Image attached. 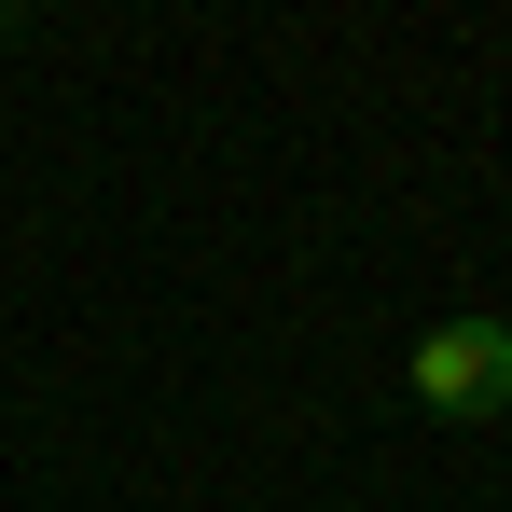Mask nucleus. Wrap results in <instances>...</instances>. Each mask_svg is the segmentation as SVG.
Segmentation results:
<instances>
[{"label":"nucleus","mask_w":512,"mask_h":512,"mask_svg":"<svg viewBox=\"0 0 512 512\" xmlns=\"http://www.w3.org/2000/svg\"><path fill=\"white\" fill-rule=\"evenodd\" d=\"M0 28H14V14H0Z\"/></svg>","instance_id":"obj_2"},{"label":"nucleus","mask_w":512,"mask_h":512,"mask_svg":"<svg viewBox=\"0 0 512 512\" xmlns=\"http://www.w3.org/2000/svg\"><path fill=\"white\" fill-rule=\"evenodd\" d=\"M402 388H416V416H443V429L512 416V319H429L416 360H402Z\"/></svg>","instance_id":"obj_1"}]
</instances>
